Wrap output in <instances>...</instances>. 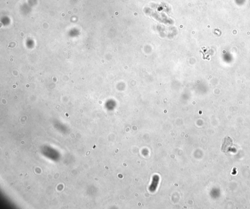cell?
Segmentation results:
<instances>
[{"instance_id": "6da1fadb", "label": "cell", "mask_w": 250, "mask_h": 209, "mask_svg": "<svg viewBox=\"0 0 250 209\" xmlns=\"http://www.w3.org/2000/svg\"><path fill=\"white\" fill-rule=\"evenodd\" d=\"M233 144L231 138L229 137H226L223 141L221 146V151L222 152L227 153L230 149H232Z\"/></svg>"}]
</instances>
